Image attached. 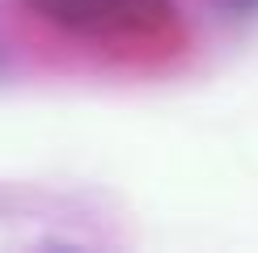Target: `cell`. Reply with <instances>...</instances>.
Returning <instances> with one entry per match:
<instances>
[{"label": "cell", "instance_id": "obj_1", "mask_svg": "<svg viewBox=\"0 0 258 253\" xmlns=\"http://www.w3.org/2000/svg\"><path fill=\"white\" fill-rule=\"evenodd\" d=\"M26 9L89 38H153L174 26V0H26Z\"/></svg>", "mask_w": 258, "mask_h": 253}, {"label": "cell", "instance_id": "obj_2", "mask_svg": "<svg viewBox=\"0 0 258 253\" xmlns=\"http://www.w3.org/2000/svg\"><path fill=\"white\" fill-rule=\"evenodd\" d=\"M237 5H254V0H237Z\"/></svg>", "mask_w": 258, "mask_h": 253}]
</instances>
